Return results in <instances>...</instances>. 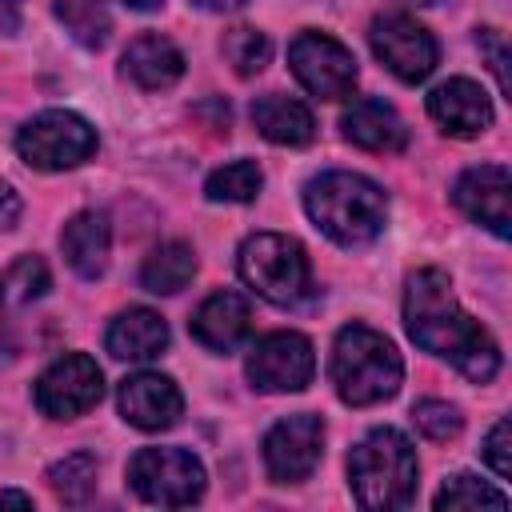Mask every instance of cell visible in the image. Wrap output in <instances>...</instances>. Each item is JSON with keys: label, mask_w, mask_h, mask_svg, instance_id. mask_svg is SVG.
Listing matches in <instances>:
<instances>
[{"label": "cell", "mask_w": 512, "mask_h": 512, "mask_svg": "<svg viewBox=\"0 0 512 512\" xmlns=\"http://www.w3.org/2000/svg\"><path fill=\"white\" fill-rule=\"evenodd\" d=\"M404 328L424 352L448 360L472 384H488L500 372L496 340L488 336V328L480 320H472L460 308L444 268H420V272L408 276V284H404Z\"/></svg>", "instance_id": "1"}, {"label": "cell", "mask_w": 512, "mask_h": 512, "mask_svg": "<svg viewBox=\"0 0 512 512\" xmlns=\"http://www.w3.org/2000/svg\"><path fill=\"white\" fill-rule=\"evenodd\" d=\"M304 212L332 244L364 248L388 224V196L360 172H320L304 188Z\"/></svg>", "instance_id": "2"}, {"label": "cell", "mask_w": 512, "mask_h": 512, "mask_svg": "<svg viewBox=\"0 0 512 512\" xmlns=\"http://www.w3.org/2000/svg\"><path fill=\"white\" fill-rule=\"evenodd\" d=\"M328 376H332V388H336V396L344 404L372 408V404H384V400H392L400 392L404 360H400L396 344L384 332L352 320L332 340Z\"/></svg>", "instance_id": "3"}, {"label": "cell", "mask_w": 512, "mask_h": 512, "mask_svg": "<svg viewBox=\"0 0 512 512\" xmlns=\"http://www.w3.org/2000/svg\"><path fill=\"white\" fill-rule=\"evenodd\" d=\"M416 448L400 428H372L348 452V488L360 508L388 512L404 508L416 496Z\"/></svg>", "instance_id": "4"}, {"label": "cell", "mask_w": 512, "mask_h": 512, "mask_svg": "<svg viewBox=\"0 0 512 512\" xmlns=\"http://www.w3.org/2000/svg\"><path fill=\"white\" fill-rule=\"evenodd\" d=\"M240 280L268 304H296L312 288V264L300 240L284 232H252L236 252Z\"/></svg>", "instance_id": "5"}, {"label": "cell", "mask_w": 512, "mask_h": 512, "mask_svg": "<svg viewBox=\"0 0 512 512\" xmlns=\"http://www.w3.org/2000/svg\"><path fill=\"white\" fill-rule=\"evenodd\" d=\"M96 128L68 108H44L16 132V152L36 172H68L92 160L96 152Z\"/></svg>", "instance_id": "6"}, {"label": "cell", "mask_w": 512, "mask_h": 512, "mask_svg": "<svg viewBox=\"0 0 512 512\" xmlns=\"http://www.w3.org/2000/svg\"><path fill=\"white\" fill-rule=\"evenodd\" d=\"M204 464L184 448H140L128 460V484L160 508H188L204 496Z\"/></svg>", "instance_id": "7"}, {"label": "cell", "mask_w": 512, "mask_h": 512, "mask_svg": "<svg viewBox=\"0 0 512 512\" xmlns=\"http://www.w3.org/2000/svg\"><path fill=\"white\" fill-rule=\"evenodd\" d=\"M368 44L376 52V60L400 80V84H420L436 72V60H440V44L436 36L404 16V12H388V16H376L372 28H368Z\"/></svg>", "instance_id": "8"}, {"label": "cell", "mask_w": 512, "mask_h": 512, "mask_svg": "<svg viewBox=\"0 0 512 512\" xmlns=\"http://www.w3.org/2000/svg\"><path fill=\"white\" fill-rule=\"evenodd\" d=\"M288 64L300 88L320 100H344L356 88V56L328 32H300L288 44Z\"/></svg>", "instance_id": "9"}, {"label": "cell", "mask_w": 512, "mask_h": 512, "mask_svg": "<svg viewBox=\"0 0 512 512\" xmlns=\"http://www.w3.org/2000/svg\"><path fill=\"white\" fill-rule=\"evenodd\" d=\"M100 396H104L100 364L84 352H64L60 360H52L32 388L36 408L52 420H76L88 408H96Z\"/></svg>", "instance_id": "10"}, {"label": "cell", "mask_w": 512, "mask_h": 512, "mask_svg": "<svg viewBox=\"0 0 512 512\" xmlns=\"http://www.w3.org/2000/svg\"><path fill=\"white\" fill-rule=\"evenodd\" d=\"M244 372L260 392H304L316 376L312 340L300 332H268L252 344Z\"/></svg>", "instance_id": "11"}, {"label": "cell", "mask_w": 512, "mask_h": 512, "mask_svg": "<svg viewBox=\"0 0 512 512\" xmlns=\"http://www.w3.org/2000/svg\"><path fill=\"white\" fill-rule=\"evenodd\" d=\"M324 456V420L316 412H292L264 432V468L276 484H300Z\"/></svg>", "instance_id": "12"}, {"label": "cell", "mask_w": 512, "mask_h": 512, "mask_svg": "<svg viewBox=\"0 0 512 512\" xmlns=\"http://www.w3.org/2000/svg\"><path fill=\"white\" fill-rule=\"evenodd\" d=\"M508 192H512V176L504 164H480L460 172V180L452 184V204L480 228H488L492 236L508 240L512 236V208H508Z\"/></svg>", "instance_id": "13"}, {"label": "cell", "mask_w": 512, "mask_h": 512, "mask_svg": "<svg viewBox=\"0 0 512 512\" xmlns=\"http://www.w3.org/2000/svg\"><path fill=\"white\" fill-rule=\"evenodd\" d=\"M116 404H120V416L132 428H140V432H164L184 412L180 388L168 376H160V372H136V376H128L120 384V392H116Z\"/></svg>", "instance_id": "14"}, {"label": "cell", "mask_w": 512, "mask_h": 512, "mask_svg": "<svg viewBox=\"0 0 512 512\" xmlns=\"http://www.w3.org/2000/svg\"><path fill=\"white\" fill-rule=\"evenodd\" d=\"M428 116L440 124V132L468 140L492 124V100L476 80L452 76L428 92Z\"/></svg>", "instance_id": "15"}, {"label": "cell", "mask_w": 512, "mask_h": 512, "mask_svg": "<svg viewBox=\"0 0 512 512\" xmlns=\"http://www.w3.org/2000/svg\"><path fill=\"white\" fill-rule=\"evenodd\" d=\"M340 128H344V140H352L364 152H404L408 144V128L400 112L380 96L352 100L340 116Z\"/></svg>", "instance_id": "16"}, {"label": "cell", "mask_w": 512, "mask_h": 512, "mask_svg": "<svg viewBox=\"0 0 512 512\" xmlns=\"http://www.w3.org/2000/svg\"><path fill=\"white\" fill-rule=\"evenodd\" d=\"M252 332V304L240 292H212L196 316H192V336L208 352H236Z\"/></svg>", "instance_id": "17"}, {"label": "cell", "mask_w": 512, "mask_h": 512, "mask_svg": "<svg viewBox=\"0 0 512 512\" xmlns=\"http://www.w3.org/2000/svg\"><path fill=\"white\" fill-rule=\"evenodd\" d=\"M120 64H124V76L136 88H144V92H164V88H172L184 76V52L168 36H160V32L136 36L124 48V60Z\"/></svg>", "instance_id": "18"}, {"label": "cell", "mask_w": 512, "mask_h": 512, "mask_svg": "<svg viewBox=\"0 0 512 512\" xmlns=\"http://www.w3.org/2000/svg\"><path fill=\"white\" fill-rule=\"evenodd\" d=\"M60 252L68 260V268L80 280H96L108 268V252H112V224L104 212H76L64 232H60Z\"/></svg>", "instance_id": "19"}, {"label": "cell", "mask_w": 512, "mask_h": 512, "mask_svg": "<svg viewBox=\"0 0 512 512\" xmlns=\"http://www.w3.org/2000/svg\"><path fill=\"white\" fill-rule=\"evenodd\" d=\"M104 348H108L116 360H132V364L156 360V356L168 348V324H164L160 312H152V308H124V312L108 324Z\"/></svg>", "instance_id": "20"}, {"label": "cell", "mask_w": 512, "mask_h": 512, "mask_svg": "<svg viewBox=\"0 0 512 512\" xmlns=\"http://www.w3.org/2000/svg\"><path fill=\"white\" fill-rule=\"evenodd\" d=\"M252 124L264 140L272 144H284V148H304L312 144L316 136V116L308 104L292 100V96H280V92H268V96H256L252 104Z\"/></svg>", "instance_id": "21"}, {"label": "cell", "mask_w": 512, "mask_h": 512, "mask_svg": "<svg viewBox=\"0 0 512 512\" xmlns=\"http://www.w3.org/2000/svg\"><path fill=\"white\" fill-rule=\"evenodd\" d=\"M196 276V252L188 240H164L156 244L140 264V288L152 296H176Z\"/></svg>", "instance_id": "22"}, {"label": "cell", "mask_w": 512, "mask_h": 512, "mask_svg": "<svg viewBox=\"0 0 512 512\" xmlns=\"http://www.w3.org/2000/svg\"><path fill=\"white\" fill-rule=\"evenodd\" d=\"M56 20L80 48H104L112 32V12L104 0H56Z\"/></svg>", "instance_id": "23"}, {"label": "cell", "mask_w": 512, "mask_h": 512, "mask_svg": "<svg viewBox=\"0 0 512 512\" xmlns=\"http://www.w3.org/2000/svg\"><path fill=\"white\" fill-rule=\"evenodd\" d=\"M48 284H52L48 264L40 256H20L0 272V308H8V312L28 308L32 300H40L48 292Z\"/></svg>", "instance_id": "24"}, {"label": "cell", "mask_w": 512, "mask_h": 512, "mask_svg": "<svg viewBox=\"0 0 512 512\" xmlns=\"http://www.w3.org/2000/svg\"><path fill=\"white\" fill-rule=\"evenodd\" d=\"M260 188H264V172L256 160H232L204 180V196L212 204H252Z\"/></svg>", "instance_id": "25"}, {"label": "cell", "mask_w": 512, "mask_h": 512, "mask_svg": "<svg viewBox=\"0 0 512 512\" xmlns=\"http://www.w3.org/2000/svg\"><path fill=\"white\" fill-rule=\"evenodd\" d=\"M440 512H456V508H496V512H504L508 508V496L500 492V488H492L488 480H480V476H472V472H456V476H448L444 480V488L436 492V500H432Z\"/></svg>", "instance_id": "26"}, {"label": "cell", "mask_w": 512, "mask_h": 512, "mask_svg": "<svg viewBox=\"0 0 512 512\" xmlns=\"http://www.w3.org/2000/svg\"><path fill=\"white\" fill-rule=\"evenodd\" d=\"M48 484L64 504H84L96 488V456L92 452H72L48 468Z\"/></svg>", "instance_id": "27"}, {"label": "cell", "mask_w": 512, "mask_h": 512, "mask_svg": "<svg viewBox=\"0 0 512 512\" xmlns=\"http://www.w3.org/2000/svg\"><path fill=\"white\" fill-rule=\"evenodd\" d=\"M220 52H224V60L232 64L236 76H256V72H264L268 56H272V44H268V36L260 28L240 24V28H228L224 32Z\"/></svg>", "instance_id": "28"}, {"label": "cell", "mask_w": 512, "mask_h": 512, "mask_svg": "<svg viewBox=\"0 0 512 512\" xmlns=\"http://www.w3.org/2000/svg\"><path fill=\"white\" fill-rule=\"evenodd\" d=\"M412 424H416V432H420L424 440L444 444V440L460 436L464 416H460V408L448 404V400H416V404H412Z\"/></svg>", "instance_id": "29"}, {"label": "cell", "mask_w": 512, "mask_h": 512, "mask_svg": "<svg viewBox=\"0 0 512 512\" xmlns=\"http://www.w3.org/2000/svg\"><path fill=\"white\" fill-rule=\"evenodd\" d=\"M484 460H488V468H492L500 480L512 476V424H508V416H500V420L488 428V436H484Z\"/></svg>", "instance_id": "30"}, {"label": "cell", "mask_w": 512, "mask_h": 512, "mask_svg": "<svg viewBox=\"0 0 512 512\" xmlns=\"http://www.w3.org/2000/svg\"><path fill=\"white\" fill-rule=\"evenodd\" d=\"M476 44L488 56V68H492L500 92H508V48H504V36L496 28H476Z\"/></svg>", "instance_id": "31"}, {"label": "cell", "mask_w": 512, "mask_h": 512, "mask_svg": "<svg viewBox=\"0 0 512 512\" xmlns=\"http://www.w3.org/2000/svg\"><path fill=\"white\" fill-rule=\"evenodd\" d=\"M20 216H24V200H20V192H16L12 184L0 180V232H12V228L20 224Z\"/></svg>", "instance_id": "32"}, {"label": "cell", "mask_w": 512, "mask_h": 512, "mask_svg": "<svg viewBox=\"0 0 512 512\" xmlns=\"http://www.w3.org/2000/svg\"><path fill=\"white\" fill-rule=\"evenodd\" d=\"M20 24V0H0V32L12 36Z\"/></svg>", "instance_id": "33"}, {"label": "cell", "mask_w": 512, "mask_h": 512, "mask_svg": "<svg viewBox=\"0 0 512 512\" xmlns=\"http://www.w3.org/2000/svg\"><path fill=\"white\" fill-rule=\"evenodd\" d=\"M204 12H236V8H244L248 0H196Z\"/></svg>", "instance_id": "34"}, {"label": "cell", "mask_w": 512, "mask_h": 512, "mask_svg": "<svg viewBox=\"0 0 512 512\" xmlns=\"http://www.w3.org/2000/svg\"><path fill=\"white\" fill-rule=\"evenodd\" d=\"M4 504H16V508H32V496H28V492H16V488H4V492H0V508H4Z\"/></svg>", "instance_id": "35"}, {"label": "cell", "mask_w": 512, "mask_h": 512, "mask_svg": "<svg viewBox=\"0 0 512 512\" xmlns=\"http://www.w3.org/2000/svg\"><path fill=\"white\" fill-rule=\"evenodd\" d=\"M124 4H128V8H136V12H156L164 0H124Z\"/></svg>", "instance_id": "36"}, {"label": "cell", "mask_w": 512, "mask_h": 512, "mask_svg": "<svg viewBox=\"0 0 512 512\" xmlns=\"http://www.w3.org/2000/svg\"><path fill=\"white\" fill-rule=\"evenodd\" d=\"M408 4H440V0H408Z\"/></svg>", "instance_id": "37"}]
</instances>
